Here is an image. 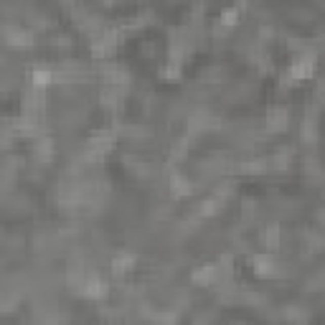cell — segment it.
Listing matches in <instances>:
<instances>
[{"label":"cell","mask_w":325,"mask_h":325,"mask_svg":"<svg viewBox=\"0 0 325 325\" xmlns=\"http://www.w3.org/2000/svg\"><path fill=\"white\" fill-rule=\"evenodd\" d=\"M132 262H135V257H130V254H117V257L112 259V272H114V274H125V272L132 267Z\"/></svg>","instance_id":"obj_4"},{"label":"cell","mask_w":325,"mask_h":325,"mask_svg":"<svg viewBox=\"0 0 325 325\" xmlns=\"http://www.w3.org/2000/svg\"><path fill=\"white\" fill-rule=\"evenodd\" d=\"M285 122H287V112L282 107H272L269 114H267V127L269 130H282Z\"/></svg>","instance_id":"obj_3"},{"label":"cell","mask_w":325,"mask_h":325,"mask_svg":"<svg viewBox=\"0 0 325 325\" xmlns=\"http://www.w3.org/2000/svg\"><path fill=\"white\" fill-rule=\"evenodd\" d=\"M6 38H8L13 46H28V44H31L28 33H23L21 28H6Z\"/></svg>","instance_id":"obj_5"},{"label":"cell","mask_w":325,"mask_h":325,"mask_svg":"<svg viewBox=\"0 0 325 325\" xmlns=\"http://www.w3.org/2000/svg\"><path fill=\"white\" fill-rule=\"evenodd\" d=\"M171 191H173V196H188V193H191V183H188L183 176H173Z\"/></svg>","instance_id":"obj_6"},{"label":"cell","mask_w":325,"mask_h":325,"mask_svg":"<svg viewBox=\"0 0 325 325\" xmlns=\"http://www.w3.org/2000/svg\"><path fill=\"white\" fill-rule=\"evenodd\" d=\"M236 16H239V11H236V8H226V11L221 13V23L234 26V23H236Z\"/></svg>","instance_id":"obj_10"},{"label":"cell","mask_w":325,"mask_h":325,"mask_svg":"<svg viewBox=\"0 0 325 325\" xmlns=\"http://www.w3.org/2000/svg\"><path fill=\"white\" fill-rule=\"evenodd\" d=\"M272 259L269 257H254V272L259 274V277H264V274H272Z\"/></svg>","instance_id":"obj_7"},{"label":"cell","mask_w":325,"mask_h":325,"mask_svg":"<svg viewBox=\"0 0 325 325\" xmlns=\"http://www.w3.org/2000/svg\"><path fill=\"white\" fill-rule=\"evenodd\" d=\"M312 69H315V61H312V56H302L300 61H295L292 64V69H290V76L292 79H307V76H312Z\"/></svg>","instance_id":"obj_1"},{"label":"cell","mask_w":325,"mask_h":325,"mask_svg":"<svg viewBox=\"0 0 325 325\" xmlns=\"http://www.w3.org/2000/svg\"><path fill=\"white\" fill-rule=\"evenodd\" d=\"M214 274H216V269H214L211 264H209V267H201V269H196V272H193V282H198V285H201V282H204V285H209V282L214 279Z\"/></svg>","instance_id":"obj_8"},{"label":"cell","mask_w":325,"mask_h":325,"mask_svg":"<svg viewBox=\"0 0 325 325\" xmlns=\"http://www.w3.org/2000/svg\"><path fill=\"white\" fill-rule=\"evenodd\" d=\"M104 292H107V287H104V282L97 279V277H89L87 282H82V295H84V297H102Z\"/></svg>","instance_id":"obj_2"},{"label":"cell","mask_w":325,"mask_h":325,"mask_svg":"<svg viewBox=\"0 0 325 325\" xmlns=\"http://www.w3.org/2000/svg\"><path fill=\"white\" fill-rule=\"evenodd\" d=\"M31 79H33V84H36V87H46V84L51 82V71H49V69H41V66H38V69H33Z\"/></svg>","instance_id":"obj_9"}]
</instances>
